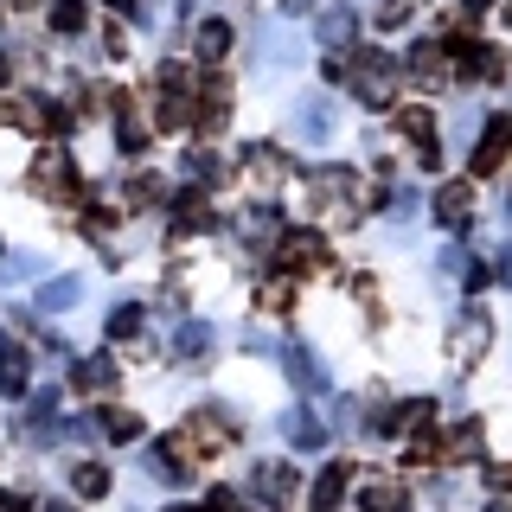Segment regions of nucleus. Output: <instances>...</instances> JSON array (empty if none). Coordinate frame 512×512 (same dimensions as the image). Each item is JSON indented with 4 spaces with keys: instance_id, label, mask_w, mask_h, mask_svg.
<instances>
[{
    "instance_id": "nucleus-31",
    "label": "nucleus",
    "mask_w": 512,
    "mask_h": 512,
    "mask_svg": "<svg viewBox=\"0 0 512 512\" xmlns=\"http://www.w3.org/2000/svg\"><path fill=\"white\" fill-rule=\"evenodd\" d=\"M135 333H141V308H135V301H122V308L109 314V340H135Z\"/></svg>"
},
{
    "instance_id": "nucleus-28",
    "label": "nucleus",
    "mask_w": 512,
    "mask_h": 512,
    "mask_svg": "<svg viewBox=\"0 0 512 512\" xmlns=\"http://www.w3.org/2000/svg\"><path fill=\"white\" fill-rule=\"evenodd\" d=\"M103 436H109V442H135V436H141V416H135V410H109V416H103Z\"/></svg>"
},
{
    "instance_id": "nucleus-22",
    "label": "nucleus",
    "mask_w": 512,
    "mask_h": 512,
    "mask_svg": "<svg viewBox=\"0 0 512 512\" xmlns=\"http://www.w3.org/2000/svg\"><path fill=\"white\" fill-rule=\"evenodd\" d=\"M199 122H205V128H224V122H231V90H224V84H205V96H199Z\"/></svg>"
},
{
    "instance_id": "nucleus-33",
    "label": "nucleus",
    "mask_w": 512,
    "mask_h": 512,
    "mask_svg": "<svg viewBox=\"0 0 512 512\" xmlns=\"http://www.w3.org/2000/svg\"><path fill=\"white\" fill-rule=\"evenodd\" d=\"M128 205H160V180L135 173V180H128Z\"/></svg>"
},
{
    "instance_id": "nucleus-36",
    "label": "nucleus",
    "mask_w": 512,
    "mask_h": 512,
    "mask_svg": "<svg viewBox=\"0 0 512 512\" xmlns=\"http://www.w3.org/2000/svg\"><path fill=\"white\" fill-rule=\"evenodd\" d=\"M186 173H192V180H218V154H212V148L186 154Z\"/></svg>"
},
{
    "instance_id": "nucleus-8",
    "label": "nucleus",
    "mask_w": 512,
    "mask_h": 512,
    "mask_svg": "<svg viewBox=\"0 0 512 512\" xmlns=\"http://www.w3.org/2000/svg\"><path fill=\"white\" fill-rule=\"evenodd\" d=\"M148 474H160L167 487H180V480H192V468H186V436H167V442H154V455H148Z\"/></svg>"
},
{
    "instance_id": "nucleus-6",
    "label": "nucleus",
    "mask_w": 512,
    "mask_h": 512,
    "mask_svg": "<svg viewBox=\"0 0 512 512\" xmlns=\"http://www.w3.org/2000/svg\"><path fill=\"white\" fill-rule=\"evenodd\" d=\"M448 346H455V359H461V365H474L480 352L493 346V320L480 314V308H468V314H461V327H455V340H448Z\"/></svg>"
},
{
    "instance_id": "nucleus-46",
    "label": "nucleus",
    "mask_w": 512,
    "mask_h": 512,
    "mask_svg": "<svg viewBox=\"0 0 512 512\" xmlns=\"http://www.w3.org/2000/svg\"><path fill=\"white\" fill-rule=\"evenodd\" d=\"M167 512H199V506H167Z\"/></svg>"
},
{
    "instance_id": "nucleus-23",
    "label": "nucleus",
    "mask_w": 512,
    "mask_h": 512,
    "mask_svg": "<svg viewBox=\"0 0 512 512\" xmlns=\"http://www.w3.org/2000/svg\"><path fill=\"white\" fill-rule=\"evenodd\" d=\"M0 391L7 397L26 391V359H20V346H7V340H0Z\"/></svg>"
},
{
    "instance_id": "nucleus-15",
    "label": "nucleus",
    "mask_w": 512,
    "mask_h": 512,
    "mask_svg": "<svg viewBox=\"0 0 512 512\" xmlns=\"http://www.w3.org/2000/svg\"><path fill=\"white\" fill-rule=\"evenodd\" d=\"M192 52H199V64H218L224 52H231V26H224V20H199V32H192Z\"/></svg>"
},
{
    "instance_id": "nucleus-12",
    "label": "nucleus",
    "mask_w": 512,
    "mask_h": 512,
    "mask_svg": "<svg viewBox=\"0 0 512 512\" xmlns=\"http://www.w3.org/2000/svg\"><path fill=\"white\" fill-rule=\"evenodd\" d=\"M359 506L365 512H410V493H404V480H365Z\"/></svg>"
},
{
    "instance_id": "nucleus-9",
    "label": "nucleus",
    "mask_w": 512,
    "mask_h": 512,
    "mask_svg": "<svg viewBox=\"0 0 512 512\" xmlns=\"http://www.w3.org/2000/svg\"><path fill=\"white\" fill-rule=\"evenodd\" d=\"M352 186H359V173H352V167H320V173H308V192H314L320 205H346Z\"/></svg>"
},
{
    "instance_id": "nucleus-27",
    "label": "nucleus",
    "mask_w": 512,
    "mask_h": 512,
    "mask_svg": "<svg viewBox=\"0 0 512 512\" xmlns=\"http://www.w3.org/2000/svg\"><path fill=\"white\" fill-rule=\"evenodd\" d=\"M109 378H116L109 359H84V365H77V391H109Z\"/></svg>"
},
{
    "instance_id": "nucleus-30",
    "label": "nucleus",
    "mask_w": 512,
    "mask_h": 512,
    "mask_svg": "<svg viewBox=\"0 0 512 512\" xmlns=\"http://www.w3.org/2000/svg\"><path fill=\"white\" fill-rule=\"evenodd\" d=\"M301 135H308V141H327L333 135V109L327 103H308V109H301Z\"/></svg>"
},
{
    "instance_id": "nucleus-13",
    "label": "nucleus",
    "mask_w": 512,
    "mask_h": 512,
    "mask_svg": "<svg viewBox=\"0 0 512 512\" xmlns=\"http://www.w3.org/2000/svg\"><path fill=\"white\" fill-rule=\"evenodd\" d=\"M352 32H359V13H352V7H327V13H320V45H327V52H346Z\"/></svg>"
},
{
    "instance_id": "nucleus-40",
    "label": "nucleus",
    "mask_w": 512,
    "mask_h": 512,
    "mask_svg": "<svg viewBox=\"0 0 512 512\" xmlns=\"http://www.w3.org/2000/svg\"><path fill=\"white\" fill-rule=\"evenodd\" d=\"M32 269H39L32 256H7V263H0V276H32Z\"/></svg>"
},
{
    "instance_id": "nucleus-41",
    "label": "nucleus",
    "mask_w": 512,
    "mask_h": 512,
    "mask_svg": "<svg viewBox=\"0 0 512 512\" xmlns=\"http://www.w3.org/2000/svg\"><path fill=\"white\" fill-rule=\"evenodd\" d=\"M493 276H500V282L512 288V250H500V263H493Z\"/></svg>"
},
{
    "instance_id": "nucleus-24",
    "label": "nucleus",
    "mask_w": 512,
    "mask_h": 512,
    "mask_svg": "<svg viewBox=\"0 0 512 512\" xmlns=\"http://www.w3.org/2000/svg\"><path fill=\"white\" fill-rule=\"evenodd\" d=\"M173 205H180V218H173V231H199V224H212V205H205L199 199V192H180V199H173Z\"/></svg>"
},
{
    "instance_id": "nucleus-10",
    "label": "nucleus",
    "mask_w": 512,
    "mask_h": 512,
    "mask_svg": "<svg viewBox=\"0 0 512 512\" xmlns=\"http://www.w3.org/2000/svg\"><path fill=\"white\" fill-rule=\"evenodd\" d=\"M436 218L448 224V231H461V224L474 218V192H468V180H448V186L436 192Z\"/></svg>"
},
{
    "instance_id": "nucleus-39",
    "label": "nucleus",
    "mask_w": 512,
    "mask_h": 512,
    "mask_svg": "<svg viewBox=\"0 0 512 512\" xmlns=\"http://www.w3.org/2000/svg\"><path fill=\"white\" fill-rule=\"evenodd\" d=\"M288 295H295V288H288V276H276V282H269V288H263V301H269V308H276V314L288 308Z\"/></svg>"
},
{
    "instance_id": "nucleus-47",
    "label": "nucleus",
    "mask_w": 512,
    "mask_h": 512,
    "mask_svg": "<svg viewBox=\"0 0 512 512\" xmlns=\"http://www.w3.org/2000/svg\"><path fill=\"white\" fill-rule=\"evenodd\" d=\"M45 512H71V506H45Z\"/></svg>"
},
{
    "instance_id": "nucleus-5",
    "label": "nucleus",
    "mask_w": 512,
    "mask_h": 512,
    "mask_svg": "<svg viewBox=\"0 0 512 512\" xmlns=\"http://www.w3.org/2000/svg\"><path fill=\"white\" fill-rule=\"evenodd\" d=\"M506 154H512V116H493L480 128V141H474V173H493Z\"/></svg>"
},
{
    "instance_id": "nucleus-38",
    "label": "nucleus",
    "mask_w": 512,
    "mask_h": 512,
    "mask_svg": "<svg viewBox=\"0 0 512 512\" xmlns=\"http://www.w3.org/2000/svg\"><path fill=\"white\" fill-rule=\"evenodd\" d=\"M269 224H276V205H250L244 212V231H269Z\"/></svg>"
},
{
    "instance_id": "nucleus-1",
    "label": "nucleus",
    "mask_w": 512,
    "mask_h": 512,
    "mask_svg": "<svg viewBox=\"0 0 512 512\" xmlns=\"http://www.w3.org/2000/svg\"><path fill=\"white\" fill-rule=\"evenodd\" d=\"M397 84H404V58H391V52H365L352 64V96H359V109H391Z\"/></svg>"
},
{
    "instance_id": "nucleus-2",
    "label": "nucleus",
    "mask_w": 512,
    "mask_h": 512,
    "mask_svg": "<svg viewBox=\"0 0 512 512\" xmlns=\"http://www.w3.org/2000/svg\"><path fill=\"white\" fill-rule=\"evenodd\" d=\"M448 71H461V77H480V84H493V77L506 71V58L493 52V45H480V39H461V45H448Z\"/></svg>"
},
{
    "instance_id": "nucleus-21",
    "label": "nucleus",
    "mask_w": 512,
    "mask_h": 512,
    "mask_svg": "<svg viewBox=\"0 0 512 512\" xmlns=\"http://www.w3.org/2000/svg\"><path fill=\"white\" fill-rule=\"evenodd\" d=\"M282 429H288V442H295V448H320V442H327V423H320V416H308V410L282 416Z\"/></svg>"
},
{
    "instance_id": "nucleus-35",
    "label": "nucleus",
    "mask_w": 512,
    "mask_h": 512,
    "mask_svg": "<svg viewBox=\"0 0 512 512\" xmlns=\"http://www.w3.org/2000/svg\"><path fill=\"white\" fill-rule=\"evenodd\" d=\"M410 7H416V0H384V7H378V26H384V32H397V26L410 20Z\"/></svg>"
},
{
    "instance_id": "nucleus-32",
    "label": "nucleus",
    "mask_w": 512,
    "mask_h": 512,
    "mask_svg": "<svg viewBox=\"0 0 512 512\" xmlns=\"http://www.w3.org/2000/svg\"><path fill=\"white\" fill-rule=\"evenodd\" d=\"M116 141H122V154H141V148H148V122H135V116L122 109V128H116Z\"/></svg>"
},
{
    "instance_id": "nucleus-16",
    "label": "nucleus",
    "mask_w": 512,
    "mask_h": 512,
    "mask_svg": "<svg viewBox=\"0 0 512 512\" xmlns=\"http://www.w3.org/2000/svg\"><path fill=\"white\" fill-rule=\"evenodd\" d=\"M32 180L45 192H77V173H71V154H39V167H32Z\"/></svg>"
},
{
    "instance_id": "nucleus-7",
    "label": "nucleus",
    "mask_w": 512,
    "mask_h": 512,
    "mask_svg": "<svg viewBox=\"0 0 512 512\" xmlns=\"http://www.w3.org/2000/svg\"><path fill=\"white\" fill-rule=\"evenodd\" d=\"M404 71L416 77V84H448V45H436V39H423V45H410V58H404Z\"/></svg>"
},
{
    "instance_id": "nucleus-25",
    "label": "nucleus",
    "mask_w": 512,
    "mask_h": 512,
    "mask_svg": "<svg viewBox=\"0 0 512 512\" xmlns=\"http://www.w3.org/2000/svg\"><path fill=\"white\" fill-rule=\"evenodd\" d=\"M71 487L84 493V500H103V493H109V468H103V461H77Z\"/></svg>"
},
{
    "instance_id": "nucleus-44",
    "label": "nucleus",
    "mask_w": 512,
    "mask_h": 512,
    "mask_svg": "<svg viewBox=\"0 0 512 512\" xmlns=\"http://www.w3.org/2000/svg\"><path fill=\"white\" fill-rule=\"evenodd\" d=\"M109 7H116V13H135V0H109Z\"/></svg>"
},
{
    "instance_id": "nucleus-34",
    "label": "nucleus",
    "mask_w": 512,
    "mask_h": 512,
    "mask_svg": "<svg viewBox=\"0 0 512 512\" xmlns=\"http://www.w3.org/2000/svg\"><path fill=\"white\" fill-rule=\"evenodd\" d=\"M480 448H487V436H480V423H461V436H455V455L480 461Z\"/></svg>"
},
{
    "instance_id": "nucleus-26",
    "label": "nucleus",
    "mask_w": 512,
    "mask_h": 512,
    "mask_svg": "<svg viewBox=\"0 0 512 512\" xmlns=\"http://www.w3.org/2000/svg\"><path fill=\"white\" fill-rule=\"evenodd\" d=\"M84 26H90L84 0H52V32H84Z\"/></svg>"
},
{
    "instance_id": "nucleus-45",
    "label": "nucleus",
    "mask_w": 512,
    "mask_h": 512,
    "mask_svg": "<svg viewBox=\"0 0 512 512\" xmlns=\"http://www.w3.org/2000/svg\"><path fill=\"white\" fill-rule=\"evenodd\" d=\"M7 71H13V64H7V52H0V84H7Z\"/></svg>"
},
{
    "instance_id": "nucleus-17",
    "label": "nucleus",
    "mask_w": 512,
    "mask_h": 512,
    "mask_svg": "<svg viewBox=\"0 0 512 512\" xmlns=\"http://www.w3.org/2000/svg\"><path fill=\"white\" fill-rule=\"evenodd\" d=\"M244 173L276 186V180H288V160H282V148H244Z\"/></svg>"
},
{
    "instance_id": "nucleus-42",
    "label": "nucleus",
    "mask_w": 512,
    "mask_h": 512,
    "mask_svg": "<svg viewBox=\"0 0 512 512\" xmlns=\"http://www.w3.org/2000/svg\"><path fill=\"white\" fill-rule=\"evenodd\" d=\"M493 7V0H461V13H468V20H474V13H487Z\"/></svg>"
},
{
    "instance_id": "nucleus-11",
    "label": "nucleus",
    "mask_w": 512,
    "mask_h": 512,
    "mask_svg": "<svg viewBox=\"0 0 512 512\" xmlns=\"http://www.w3.org/2000/svg\"><path fill=\"white\" fill-rule=\"evenodd\" d=\"M346 487H352V468H346V461H327L320 480H314V512H340Z\"/></svg>"
},
{
    "instance_id": "nucleus-3",
    "label": "nucleus",
    "mask_w": 512,
    "mask_h": 512,
    "mask_svg": "<svg viewBox=\"0 0 512 512\" xmlns=\"http://www.w3.org/2000/svg\"><path fill=\"white\" fill-rule=\"evenodd\" d=\"M320 256H327V237H320V231H282V244H276V263L288 269V276L320 269Z\"/></svg>"
},
{
    "instance_id": "nucleus-43",
    "label": "nucleus",
    "mask_w": 512,
    "mask_h": 512,
    "mask_svg": "<svg viewBox=\"0 0 512 512\" xmlns=\"http://www.w3.org/2000/svg\"><path fill=\"white\" fill-rule=\"evenodd\" d=\"M314 7V0H282V13H308Z\"/></svg>"
},
{
    "instance_id": "nucleus-14",
    "label": "nucleus",
    "mask_w": 512,
    "mask_h": 512,
    "mask_svg": "<svg viewBox=\"0 0 512 512\" xmlns=\"http://www.w3.org/2000/svg\"><path fill=\"white\" fill-rule=\"evenodd\" d=\"M192 96L180 90V71H167V96H160V109H154V128H186L192 122Z\"/></svg>"
},
{
    "instance_id": "nucleus-20",
    "label": "nucleus",
    "mask_w": 512,
    "mask_h": 512,
    "mask_svg": "<svg viewBox=\"0 0 512 512\" xmlns=\"http://www.w3.org/2000/svg\"><path fill=\"white\" fill-rule=\"evenodd\" d=\"M199 352H212V327H205V320H186L180 333H173V359H199Z\"/></svg>"
},
{
    "instance_id": "nucleus-19",
    "label": "nucleus",
    "mask_w": 512,
    "mask_h": 512,
    "mask_svg": "<svg viewBox=\"0 0 512 512\" xmlns=\"http://www.w3.org/2000/svg\"><path fill=\"white\" fill-rule=\"evenodd\" d=\"M77 301H84V276H58V282H45V288H39V308H52V314L77 308Z\"/></svg>"
},
{
    "instance_id": "nucleus-49",
    "label": "nucleus",
    "mask_w": 512,
    "mask_h": 512,
    "mask_svg": "<svg viewBox=\"0 0 512 512\" xmlns=\"http://www.w3.org/2000/svg\"><path fill=\"white\" fill-rule=\"evenodd\" d=\"M506 20H512V7H506Z\"/></svg>"
},
{
    "instance_id": "nucleus-37",
    "label": "nucleus",
    "mask_w": 512,
    "mask_h": 512,
    "mask_svg": "<svg viewBox=\"0 0 512 512\" xmlns=\"http://www.w3.org/2000/svg\"><path fill=\"white\" fill-rule=\"evenodd\" d=\"M404 135H416V141L436 135V128H429V109H404Z\"/></svg>"
},
{
    "instance_id": "nucleus-4",
    "label": "nucleus",
    "mask_w": 512,
    "mask_h": 512,
    "mask_svg": "<svg viewBox=\"0 0 512 512\" xmlns=\"http://www.w3.org/2000/svg\"><path fill=\"white\" fill-rule=\"evenodd\" d=\"M250 493L269 500V506H288V500H295V468H288V461H256Z\"/></svg>"
},
{
    "instance_id": "nucleus-29",
    "label": "nucleus",
    "mask_w": 512,
    "mask_h": 512,
    "mask_svg": "<svg viewBox=\"0 0 512 512\" xmlns=\"http://www.w3.org/2000/svg\"><path fill=\"white\" fill-rule=\"evenodd\" d=\"M429 410H436L429 397H410V404H397V416H384V423H391V429H423Z\"/></svg>"
},
{
    "instance_id": "nucleus-18",
    "label": "nucleus",
    "mask_w": 512,
    "mask_h": 512,
    "mask_svg": "<svg viewBox=\"0 0 512 512\" xmlns=\"http://www.w3.org/2000/svg\"><path fill=\"white\" fill-rule=\"evenodd\" d=\"M282 359H288V378H295V384H308V391H320V384H327V365H320L308 346H288Z\"/></svg>"
},
{
    "instance_id": "nucleus-48",
    "label": "nucleus",
    "mask_w": 512,
    "mask_h": 512,
    "mask_svg": "<svg viewBox=\"0 0 512 512\" xmlns=\"http://www.w3.org/2000/svg\"><path fill=\"white\" fill-rule=\"evenodd\" d=\"M506 218H512V192H506Z\"/></svg>"
}]
</instances>
